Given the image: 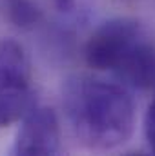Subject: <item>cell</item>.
Listing matches in <instances>:
<instances>
[{
  "mask_svg": "<svg viewBox=\"0 0 155 156\" xmlns=\"http://www.w3.org/2000/svg\"><path fill=\"white\" fill-rule=\"evenodd\" d=\"M62 107L78 142L95 151L126 144L135 129V104L126 85L73 75L62 85Z\"/></svg>",
  "mask_w": 155,
  "mask_h": 156,
  "instance_id": "6da1fadb",
  "label": "cell"
},
{
  "mask_svg": "<svg viewBox=\"0 0 155 156\" xmlns=\"http://www.w3.org/2000/svg\"><path fill=\"white\" fill-rule=\"evenodd\" d=\"M89 67L112 73L122 85L148 89L155 85V44L146 27L133 18H112L86 42Z\"/></svg>",
  "mask_w": 155,
  "mask_h": 156,
  "instance_id": "7a4b0ae2",
  "label": "cell"
},
{
  "mask_svg": "<svg viewBox=\"0 0 155 156\" xmlns=\"http://www.w3.org/2000/svg\"><path fill=\"white\" fill-rule=\"evenodd\" d=\"M33 76L24 47L0 40V127L11 125L33 107Z\"/></svg>",
  "mask_w": 155,
  "mask_h": 156,
  "instance_id": "3957f363",
  "label": "cell"
},
{
  "mask_svg": "<svg viewBox=\"0 0 155 156\" xmlns=\"http://www.w3.org/2000/svg\"><path fill=\"white\" fill-rule=\"evenodd\" d=\"M60 149V127L59 118L51 107L33 105L22 118V125L17 133L13 153L15 154H57Z\"/></svg>",
  "mask_w": 155,
  "mask_h": 156,
  "instance_id": "277c9868",
  "label": "cell"
},
{
  "mask_svg": "<svg viewBox=\"0 0 155 156\" xmlns=\"http://www.w3.org/2000/svg\"><path fill=\"white\" fill-rule=\"evenodd\" d=\"M7 13L20 27H31L40 20V9L33 0H7Z\"/></svg>",
  "mask_w": 155,
  "mask_h": 156,
  "instance_id": "5b68a950",
  "label": "cell"
},
{
  "mask_svg": "<svg viewBox=\"0 0 155 156\" xmlns=\"http://www.w3.org/2000/svg\"><path fill=\"white\" fill-rule=\"evenodd\" d=\"M144 134H146L150 149L155 153V100L150 104L146 116H144Z\"/></svg>",
  "mask_w": 155,
  "mask_h": 156,
  "instance_id": "8992f818",
  "label": "cell"
}]
</instances>
